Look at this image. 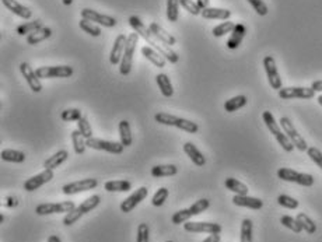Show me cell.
Here are the masks:
<instances>
[{
  "label": "cell",
  "mask_w": 322,
  "mask_h": 242,
  "mask_svg": "<svg viewBox=\"0 0 322 242\" xmlns=\"http://www.w3.org/2000/svg\"><path fill=\"white\" fill-rule=\"evenodd\" d=\"M129 24L130 27L133 28V31L137 32V34L149 44V46H151L153 49H155L158 53H161V55L164 56L166 60H168L170 63H178V60H180L178 53H177L175 50L171 49V46H167V45L160 42L158 38L155 37L154 34L150 31V28L147 25L143 24V21L139 19V17H136V16L129 17Z\"/></svg>",
  "instance_id": "1"
},
{
  "label": "cell",
  "mask_w": 322,
  "mask_h": 242,
  "mask_svg": "<svg viewBox=\"0 0 322 242\" xmlns=\"http://www.w3.org/2000/svg\"><path fill=\"white\" fill-rule=\"evenodd\" d=\"M262 119H263V122L266 125V128L269 129V132L272 133L275 139L278 140V143L282 146V149L287 151V153H291L293 150H294V144L291 143V140L287 137L283 129H282V126H280L278 122H276V119L273 116V113L271 111H265L262 113Z\"/></svg>",
  "instance_id": "2"
},
{
  "label": "cell",
  "mask_w": 322,
  "mask_h": 242,
  "mask_svg": "<svg viewBox=\"0 0 322 242\" xmlns=\"http://www.w3.org/2000/svg\"><path fill=\"white\" fill-rule=\"evenodd\" d=\"M154 120L158 122L160 125H166V126H174V128H178L181 131L186 132V133H198L199 126L198 124H195L189 119L180 118V116H175V115H170L167 112H158L154 115Z\"/></svg>",
  "instance_id": "3"
},
{
  "label": "cell",
  "mask_w": 322,
  "mask_h": 242,
  "mask_svg": "<svg viewBox=\"0 0 322 242\" xmlns=\"http://www.w3.org/2000/svg\"><path fill=\"white\" fill-rule=\"evenodd\" d=\"M99 203H101V198H99L98 195H93V196L87 198L80 206L75 207L73 210L70 211V213H68V214L63 217V224L68 225V227L69 225H73V224L77 223L83 216H86L90 211H93L95 207H98Z\"/></svg>",
  "instance_id": "4"
},
{
  "label": "cell",
  "mask_w": 322,
  "mask_h": 242,
  "mask_svg": "<svg viewBox=\"0 0 322 242\" xmlns=\"http://www.w3.org/2000/svg\"><path fill=\"white\" fill-rule=\"evenodd\" d=\"M210 206V200L209 199H199L196 200L192 206H189L188 209H182V210L177 211L175 214L171 218V221L175 225H180V224L186 223L189 218H192L193 216H199L200 213H203L209 209Z\"/></svg>",
  "instance_id": "5"
},
{
  "label": "cell",
  "mask_w": 322,
  "mask_h": 242,
  "mask_svg": "<svg viewBox=\"0 0 322 242\" xmlns=\"http://www.w3.org/2000/svg\"><path fill=\"white\" fill-rule=\"evenodd\" d=\"M139 34L137 32H132L128 35V42H126V48H125L124 56L121 60V66H119V73L122 76H128L133 66V55L136 50V45L139 42Z\"/></svg>",
  "instance_id": "6"
},
{
  "label": "cell",
  "mask_w": 322,
  "mask_h": 242,
  "mask_svg": "<svg viewBox=\"0 0 322 242\" xmlns=\"http://www.w3.org/2000/svg\"><path fill=\"white\" fill-rule=\"evenodd\" d=\"M278 178L286 182H293L301 187L310 188L314 185V176L310 174H304V172H297L291 168H279L278 169Z\"/></svg>",
  "instance_id": "7"
},
{
  "label": "cell",
  "mask_w": 322,
  "mask_h": 242,
  "mask_svg": "<svg viewBox=\"0 0 322 242\" xmlns=\"http://www.w3.org/2000/svg\"><path fill=\"white\" fill-rule=\"evenodd\" d=\"M279 122L283 132H285L286 135H287V137L290 139L291 143L294 144V147L297 150H300V151H307V150H308V144L304 140V137L296 131V128L293 126V122H291L290 119L283 116V118H280Z\"/></svg>",
  "instance_id": "8"
},
{
  "label": "cell",
  "mask_w": 322,
  "mask_h": 242,
  "mask_svg": "<svg viewBox=\"0 0 322 242\" xmlns=\"http://www.w3.org/2000/svg\"><path fill=\"white\" fill-rule=\"evenodd\" d=\"M72 66H42L35 70L39 79H66L73 75Z\"/></svg>",
  "instance_id": "9"
},
{
  "label": "cell",
  "mask_w": 322,
  "mask_h": 242,
  "mask_svg": "<svg viewBox=\"0 0 322 242\" xmlns=\"http://www.w3.org/2000/svg\"><path fill=\"white\" fill-rule=\"evenodd\" d=\"M87 147L94 150H101V151H106L111 154H122L124 153L125 146L121 142H110V140H102V139H97V137H91L87 139Z\"/></svg>",
  "instance_id": "10"
},
{
  "label": "cell",
  "mask_w": 322,
  "mask_h": 242,
  "mask_svg": "<svg viewBox=\"0 0 322 242\" xmlns=\"http://www.w3.org/2000/svg\"><path fill=\"white\" fill-rule=\"evenodd\" d=\"M263 68H265V72H266L267 81H269L271 87L273 90H278V91H279L280 88H283L282 77H280L279 72H278L276 60H275L273 56L267 55L263 57Z\"/></svg>",
  "instance_id": "11"
},
{
  "label": "cell",
  "mask_w": 322,
  "mask_h": 242,
  "mask_svg": "<svg viewBox=\"0 0 322 242\" xmlns=\"http://www.w3.org/2000/svg\"><path fill=\"white\" fill-rule=\"evenodd\" d=\"M76 206L73 202H61V203H42L38 205L35 209V213L38 216H48V214H55V213H65L68 214L75 209Z\"/></svg>",
  "instance_id": "12"
},
{
  "label": "cell",
  "mask_w": 322,
  "mask_h": 242,
  "mask_svg": "<svg viewBox=\"0 0 322 242\" xmlns=\"http://www.w3.org/2000/svg\"><path fill=\"white\" fill-rule=\"evenodd\" d=\"M278 94L282 99H311L315 97V91L311 87H285L280 88Z\"/></svg>",
  "instance_id": "13"
},
{
  "label": "cell",
  "mask_w": 322,
  "mask_h": 242,
  "mask_svg": "<svg viewBox=\"0 0 322 242\" xmlns=\"http://www.w3.org/2000/svg\"><path fill=\"white\" fill-rule=\"evenodd\" d=\"M184 230L192 234L206 232V234H220L222 225L217 223H204V221H186L184 223Z\"/></svg>",
  "instance_id": "14"
},
{
  "label": "cell",
  "mask_w": 322,
  "mask_h": 242,
  "mask_svg": "<svg viewBox=\"0 0 322 242\" xmlns=\"http://www.w3.org/2000/svg\"><path fill=\"white\" fill-rule=\"evenodd\" d=\"M81 19H86L88 21H93L95 24L102 25L105 28H112L117 25V19H114L111 16H106V14H101V13L95 12V10H91V9H83L81 10Z\"/></svg>",
  "instance_id": "15"
},
{
  "label": "cell",
  "mask_w": 322,
  "mask_h": 242,
  "mask_svg": "<svg viewBox=\"0 0 322 242\" xmlns=\"http://www.w3.org/2000/svg\"><path fill=\"white\" fill-rule=\"evenodd\" d=\"M98 185V180L94 178H87V179L76 180V182H70L66 184L62 188V191L65 195H77V193L87 192L90 189H95Z\"/></svg>",
  "instance_id": "16"
},
{
  "label": "cell",
  "mask_w": 322,
  "mask_h": 242,
  "mask_svg": "<svg viewBox=\"0 0 322 242\" xmlns=\"http://www.w3.org/2000/svg\"><path fill=\"white\" fill-rule=\"evenodd\" d=\"M52 178H53V171L52 169H45V171L39 172L38 175H34L31 178H28L24 182L23 188H24V191H27V192H34V191H37L41 187H43L45 184L50 182Z\"/></svg>",
  "instance_id": "17"
},
{
  "label": "cell",
  "mask_w": 322,
  "mask_h": 242,
  "mask_svg": "<svg viewBox=\"0 0 322 242\" xmlns=\"http://www.w3.org/2000/svg\"><path fill=\"white\" fill-rule=\"evenodd\" d=\"M147 195H149V189L146 187H142L136 189V192L132 193L129 198H126L121 203V211L122 213H130V211H133V209H136V206L144 200V199L147 198Z\"/></svg>",
  "instance_id": "18"
},
{
  "label": "cell",
  "mask_w": 322,
  "mask_h": 242,
  "mask_svg": "<svg viewBox=\"0 0 322 242\" xmlns=\"http://www.w3.org/2000/svg\"><path fill=\"white\" fill-rule=\"evenodd\" d=\"M20 72L27 81V84L30 86L34 93H39L42 90V84H41V79L38 77L37 73L32 70V68L27 62L20 63Z\"/></svg>",
  "instance_id": "19"
},
{
  "label": "cell",
  "mask_w": 322,
  "mask_h": 242,
  "mask_svg": "<svg viewBox=\"0 0 322 242\" xmlns=\"http://www.w3.org/2000/svg\"><path fill=\"white\" fill-rule=\"evenodd\" d=\"M126 42H128V37L125 34H119L117 39H115V42H114L111 53H110V63L111 65H114V66L115 65H121L125 48H126Z\"/></svg>",
  "instance_id": "20"
},
{
  "label": "cell",
  "mask_w": 322,
  "mask_h": 242,
  "mask_svg": "<svg viewBox=\"0 0 322 242\" xmlns=\"http://www.w3.org/2000/svg\"><path fill=\"white\" fill-rule=\"evenodd\" d=\"M2 3H3V6L6 7L7 10H10L13 14L19 16L21 19L30 20L32 17L31 10L28 7H25L24 5H21L17 0H2Z\"/></svg>",
  "instance_id": "21"
},
{
  "label": "cell",
  "mask_w": 322,
  "mask_h": 242,
  "mask_svg": "<svg viewBox=\"0 0 322 242\" xmlns=\"http://www.w3.org/2000/svg\"><path fill=\"white\" fill-rule=\"evenodd\" d=\"M233 203L238 207H248V209H252V210H260L263 207V202L258 198H252V196H240V195H236L233 198Z\"/></svg>",
  "instance_id": "22"
},
{
  "label": "cell",
  "mask_w": 322,
  "mask_h": 242,
  "mask_svg": "<svg viewBox=\"0 0 322 242\" xmlns=\"http://www.w3.org/2000/svg\"><path fill=\"white\" fill-rule=\"evenodd\" d=\"M150 31L154 34L155 37L158 38V41L163 42L164 45H167V46H173V45L177 44V38L171 35L170 32H167L161 25H158L157 23H151L149 25Z\"/></svg>",
  "instance_id": "23"
},
{
  "label": "cell",
  "mask_w": 322,
  "mask_h": 242,
  "mask_svg": "<svg viewBox=\"0 0 322 242\" xmlns=\"http://www.w3.org/2000/svg\"><path fill=\"white\" fill-rule=\"evenodd\" d=\"M184 151H185V154L192 160V162L196 167H203L204 164H206L204 155L200 153V150H199L193 143H189V142H188V143L184 144Z\"/></svg>",
  "instance_id": "24"
},
{
  "label": "cell",
  "mask_w": 322,
  "mask_h": 242,
  "mask_svg": "<svg viewBox=\"0 0 322 242\" xmlns=\"http://www.w3.org/2000/svg\"><path fill=\"white\" fill-rule=\"evenodd\" d=\"M247 34V28L244 24H236V28L231 32V37L227 41V48L229 49H237L241 45L242 39Z\"/></svg>",
  "instance_id": "25"
},
{
  "label": "cell",
  "mask_w": 322,
  "mask_h": 242,
  "mask_svg": "<svg viewBox=\"0 0 322 242\" xmlns=\"http://www.w3.org/2000/svg\"><path fill=\"white\" fill-rule=\"evenodd\" d=\"M69 158V153L66 150H59L58 153H55L53 155H50L49 158H46L43 161V168L45 169H56L58 167H61L63 162L66 161Z\"/></svg>",
  "instance_id": "26"
},
{
  "label": "cell",
  "mask_w": 322,
  "mask_h": 242,
  "mask_svg": "<svg viewBox=\"0 0 322 242\" xmlns=\"http://www.w3.org/2000/svg\"><path fill=\"white\" fill-rule=\"evenodd\" d=\"M142 55L144 56L149 62H151L154 66H157V68L160 69L164 68V66H166V62H167L166 57L161 55V53H158L155 49H153L151 46H143Z\"/></svg>",
  "instance_id": "27"
},
{
  "label": "cell",
  "mask_w": 322,
  "mask_h": 242,
  "mask_svg": "<svg viewBox=\"0 0 322 242\" xmlns=\"http://www.w3.org/2000/svg\"><path fill=\"white\" fill-rule=\"evenodd\" d=\"M206 20H229L231 12L227 9H217V7H207L202 10L200 14Z\"/></svg>",
  "instance_id": "28"
},
{
  "label": "cell",
  "mask_w": 322,
  "mask_h": 242,
  "mask_svg": "<svg viewBox=\"0 0 322 242\" xmlns=\"http://www.w3.org/2000/svg\"><path fill=\"white\" fill-rule=\"evenodd\" d=\"M155 83H157V86H158V88H160L161 94H163L166 98L173 97V94H174L173 84H171V80H170V77H168L166 73H160V75L155 76Z\"/></svg>",
  "instance_id": "29"
},
{
  "label": "cell",
  "mask_w": 322,
  "mask_h": 242,
  "mask_svg": "<svg viewBox=\"0 0 322 242\" xmlns=\"http://www.w3.org/2000/svg\"><path fill=\"white\" fill-rule=\"evenodd\" d=\"M178 174V167L174 164H166V165H155L151 168V175L154 178H164V176H173Z\"/></svg>",
  "instance_id": "30"
},
{
  "label": "cell",
  "mask_w": 322,
  "mask_h": 242,
  "mask_svg": "<svg viewBox=\"0 0 322 242\" xmlns=\"http://www.w3.org/2000/svg\"><path fill=\"white\" fill-rule=\"evenodd\" d=\"M50 35H52V30H50L49 27H45V25H43L42 28H39L38 31L32 32L30 35H27V44L37 45L39 44V42L45 41V39H48Z\"/></svg>",
  "instance_id": "31"
},
{
  "label": "cell",
  "mask_w": 322,
  "mask_h": 242,
  "mask_svg": "<svg viewBox=\"0 0 322 242\" xmlns=\"http://www.w3.org/2000/svg\"><path fill=\"white\" fill-rule=\"evenodd\" d=\"M119 129V139H121V143L124 144L125 147H129L133 143V136H132V132H130V125L128 120H121L118 125Z\"/></svg>",
  "instance_id": "32"
},
{
  "label": "cell",
  "mask_w": 322,
  "mask_h": 242,
  "mask_svg": "<svg viewBox=\"0 0 322 242\" xmlns=\"http://www.w3.org/2000/svg\"><path fill=\"white\" fill-rule=\"evenodd\" d=\"M106 192H129L132 189V184L129 180H108L104 185Z\"/></svg>",
  "instance_id": "33"
},
{
  "label": "cell",
  "mask_w": 322,
  "mask_h": 242,
  "mask_svg": "<svg viewBox=\"0 0 322 242\" xmlns=\"http://www.w3.org/2000/svg\"><path fill=\"white\" fill-rule=\"evenodd\" d=\"M247 102H248V99L245 95H237V97H233V98H230L226 101V104H224V109H226V112H236L247 105Z\"/></svg>",
  "instance_id": "34"
},
{
  "label": "cell",
  "mask_w": 322,
  "mask_h": 242,
  "mask_svg": "<svg viewBox=\"0 0 322 242\" xmlns=\"http://www.w3.org/2000/svg\"><path fill=\"white\" fill-rule=\"evenodd\" d=\"M224 187L227 188L229 191H231V192L236 193V195H240V196H245V195H248V191H249L247 185H244L242 182H240L236 178H227L226 182H224Z\"/></svg>",
  "instance_id": "35"
},
{
  "label": "cell",
  "mask_w": 322,
  "mask_h": 242,
  "mask_svg": "<svg viewBox=\"0 0 322 242\" xmlns=\"http://www.w3.org/2000/svg\"><path fill=\"white\" fill-rule=\"evenodd\" d=\"M2 160L6 162H14V164H21L25 161V154L19 150L7 149L2 151Z\"/></svg>",
  "instance_id": "36"
},
{
  "label": "cell",
  "mask_w": 322,
  "mask_h": 242,
  "mask_svg": "<svg viewBox=\"0 0 322 242\" xmlns=\"http://www.w3.org/2000/svg\"><path fill=\"white\" fill-rule=\"evenodd\" d=\"M43 24L41 20H35V21H30V23H24V24H21L17 27V30L16 32L19 34V35H30L32 32L38 31L39 28H42Z\"/></svg>",
  "instance_id": "37"
},
{
  "label": "cell",
  "mask_w": 322,
  "mask_h": 242,
  "mask_svg": "<svg viewBox=\"0 0 322 242\" xmlns=\"http://www.w3.org/2000/svg\"><path fill=\"white\" fill-rule=\"evenodd\" d=\"M84 139L86 137L81 135L80 131L72 132V142H73V149H75L76 154H84L87 147V140Z\"/></svg>",
  "instance_id": "38"
},
{
  "label": "cell",
  "mask_w": 322,
  "mask_h": 242,
  "mask_svg": "<svg viewBox=\"0 0 322 242\" xmlns=\"http://www.w3.org/2000/svg\"><path fill=\"white\" fill-rule=\"evenodd\" d=\"M297 221L301 225L303 231H305L307 234H315L316 232V224L311 220L305 213H298L297 214Z\"/></svg>",
  "instance_id": "39"
},
{
  "label": "cell",
  "mask_w": 322,
  "mask_h": 242,
  "mask_svg": "<svg viewBox=\"0 0 322 242\" xmlns=\"http://www.w3.org/2000/svg\"><path fill=\"white\" fill-rule=\"evenodd\" d=\"M180 0H167V19L170 23H177L180 19Z\"/></svg>",
  "instance_id": "40"
},
{
  "label": "cell",
  "mask_w": 322,
  "mask_h": 242,
  "mask_svg": "<svg viewBox=\"0 0 322 242\" xmlns=\"http://www.w3.org/2000/svg\"><path fill=\"white\" fill-rule=\"evenodd\" d=\"M79 25H80V28L83 31L87 32V34L91 35V37H99V35H101V28H99V25L93 23V21L81 19L80 21H79Z\"/></svg>",
  "instance_id": "41"
},
{
  "label": "cell",
  "mask_w": 322,
  "mask_h": 242,
  "mask_svg": "<svg viewBox=\"0 0 322 242\" xmlns=\"http://www.w3.org/2000/svg\"><path fill=\"white\" fill-rule=\"evenodd\" d=\"M252 230L254 224L249 218H244L241 223V242H252Z\"/></svg>",
  "instance_id": "42"
},
{
  "label": "cell",
  "mask_w": 322,
  "mask_h": 242,
  "mask_svg": "<svg viewBox=\"0 0 322 242\" xmlns=\"http://www.w3.org/2000/svg\"><path fill=\"white\" fill-rule=\"evenodd\" d=\"M236 28V24L234 23H231V21H224L222 24H219L217 27L213 28V35L216 38H220V37H224L226 34H229V32H233V30Z\"/></svg>",
  "instance_id": "43"
},
{
  "label": "cell",
  "mask_w": 322,
  "mask_h": 242,
  "mask_svg": "<svg viewBox=\"0 0 322 242\" xmlns=\"http://www.w3.org/2000/svg\"><path fill=\"white\" fill-rule=\"evenodd\" d=\"M280 223L283 224L286 228H289V230L296 232V234H300L303 231L301 225L297 221V218H293L291 216H283V217L280 218Z\"/></svg>",
  "instance_id": "44"
},
{
  "label": "cell",
  "mask_w": 322,
  "mask_h": 242,
  "mask_svg": "<svg viewBox=\"0 0 322 242\" xmlns=\"http://www.w3.org/2000/svg\"><path fill=\"white\" fill-rule=\"evenodd\" d=\"M168 195H170V192H168L167 188H160V189L154 193L153 199H151V205L155 206V207L163 206L166 203V200L168 199Z\"/></svg>",
  "instance_id": "45"
},
{
  "label": "cell",
  "mask_w": 322,
  "mask_h": 242,
  "mask_svg": "<svg viewBox=\"0 0 322 242\" xmlns=\"http://www.w3.org/2000/svg\"><path fill=\"white\" fill-rule=\"evenodd\" d=\"M77 131H80L81 135L86 137V140L87 139H91V137H93V129H91V125H90V122H88L87 118H84V116L77 120Z\"/></svg>",
  "instance_id": "46"
},
{
  "label": "cell",
  "mask_w": 322,
  "mask_h": 242,
  "mask_svg": "<svg viewBox=\"0 0 322 242\" xmlns=\"http://www.w3.org/2000/svg\"><path fill=\"white\" fill-rule=\"evenodd\" d=\"M278 203H279L282 207H286V209H290V210H296L298 207V200H296L294 198H291L289 195H280L278 198Z\"/></svg>",
  "instance_id": "47"
},
{
  "label": "cell",
  "mask_w": 322,
  "mask_h": 242,
  "mask_svg": "<svg viewBox=\"0 0 322 242\" xmlns=\"http://www.w3.org/2000/svg\"><path fill=\"white\" fill-rule=\"evenodd\" d=\"M61 118H62V120H65V122H73V120H79V119H81L83 116H81L80 109H77V108H69V109L62 111Z\"/></svg>",
  "instance_id": "48"
},
{
  "label": "cell",
  "mask_w": 322,
  "mask_h": 242,
  "mask_svg": "<svg viewBox=\"0 0 322 242\" xmlns=\"http://www.w3.org/2000/svg\"><path fill=\"white\" fill-rule=\"evenodd\" d=\"M180 5L185 9L186 12L191 13L192 16H199V14H202V9H200V7L198 6V3L193 2V0H180Z\"/></svg>",
  "instance_id": "49"
},
{
  "label": "cell",
  "mask_w": 322,
  "mask_h": 242,
  "mask_svg": "<svg viewBox=\"0 0 322 242\" xmlns=\"http://www.w3.org/2000/svg\"><path fill=\"white\" fill-rule=\"evenodd\" d=\"M150 241V231L149 225L146 223H140L137 227L136 242H149Z\"/></svg>",
  "instance_id": "50"
},
{
  "label": "cell",
  "mask_w": 322,
  "mask_h": 242,
  "mask_svg": "<svg viewBox=\"0 0 322 242\" xmlns=\"http://www.w3.org/2000/svg\"><path fill=\"white\" fill-rule=\"evenodd\" d=\"M248 3L251 5V6L254 7V10L259 16H266L267 14V6H266V3L263 2V0H248Z\"/></svg>",
  "instance_id": "51"
},
{
  "label": "cell",
  "mask_w": 322,
  "mask_h": 242,
  "mask_svg": "<svg viewBox=\"0 0 322 242\" xmlns=\"http://www.w3.org/2000/svg\"><path fill=\"white\" fill-rule=\"evenodd\" d=\"M307 154H308V157H310L311 160L315 162L316 165H318V167L322 169V153L321 151L316 149V147H308V150H307Z\"/></svg>",
  "instance_id": "52"
},
{
  "label": "cell",
  "mask_w": 322,
  "mask_h": 242,
  "mask_svg": "<svg viewBox=\"0 0 322 242\" xmlns=\"http://www.w3.org/2000/svg\"><path fill=\"white\" fill-rule=\"evenodd\" d=\"M19 205V200L16 196H7L6 200H5V206L6 207H16V206Z\"/></svg>",
  "instance_id": "53"
},
{
  "label": "cell",
  "mask_w": 322,
  "mask_h": 242,
  "mask_svg": "<svg viewBox=\"0 0 322 242\" xmlns=\"http://www.w3.org/2000/svg\"><path fill=\"white\" fill-rule=\"evenodd\" d=\"M202 242H220V234H210Z\"/></svg>",
  "instance_id": "54"
},
{
  "label": "cell",
  "mask_w": 322,
  "mask_h": 242,
  "mask_svg": "<svg viewBox=\"0 0 322 242\" xmlns=\"http://www.w3.org/2000/svg\"><path fill=\"white\" fill-rule=\"evenodd\" d=\"M311 88L314 90V91H322V80H316L314 81L312 84H311Z\"/></svg>",
  "instance_id": "55"
},
{
  "label": "cell",
  "mask_w": 322,
  "mask_h": 242,
  "mask_svg": "<svg viewBox=\"0 0 322 242\" xmlns=\"http://www.w3.org/2000/svg\"><path fill=\"white\" fill-rule=\"evenodd\" d=\"M196 3H198V6L204 10V9H207L209 7V3H210V0H196Z\"/></svg>",
  "instance_id": "56"
},
{
  "label": "cell",
  "mask_w": 322,
  "mask_h": 242,
  "mask_svg": "<svg viewBox=\"0 0 322 242\" xmlns=\"http://www.w3.org/2000/svg\"><path fill=\"white\" fill-rule=\"evenodd\" d=\"M48 242H62L61 241V238L58 235H50L49 238H48Z\"/></svg>",
  "instance_id": "57"
},
{
  "label": "cell",
  "mask_w": 322,
  "mask_h": 242,
  "mask_svg": "<svg viewBox=\"0 0 322 242\" xmlns=\"http://www.w3.org/2000/svg\"><path fill=\"white\" fill-rule=\"evenodd\" d=\"M62 3L65 6H70V5L73 3V0H62Z\"/></svg>",
  "instance_id": "58"
},
{
  "label": "cell",
  "mask_w": 322,
  "mask_h": 242,
  "mask_svg": "<svg viewBox=\"0 0 322 242\" xmlns=\"http://www.w3.org/2000/svg\"><path fill=\"white\" fill-rule=\"evenodd\" d=\"M316 99H318V104L322 106V95H318V98Z\"/></svg>",
  "instance_id": "59"
},
{
  "label": "cell",
  "mask_w": 322,
  "mask_h": 242,
  "mask_svg": "<svg viewBox=\"0 0 322 242\" xmlns=\"http://www.w3.org/2000/svg\"><path fill=\"white\" fill-rule=\"evenodd\" d=\"M166 242H174V241H166Z\"/></svg>",
  "instance_id": "60"
}]
</instances>
